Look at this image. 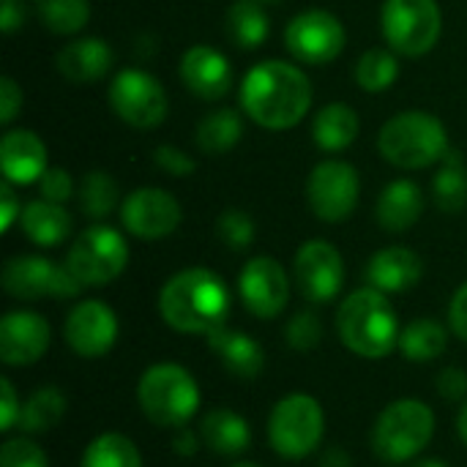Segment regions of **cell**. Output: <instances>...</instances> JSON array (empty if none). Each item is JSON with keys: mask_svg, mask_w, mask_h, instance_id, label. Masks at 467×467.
Returning a JSON list of instances; mask_svg holds the SVG:
<instances>
[{"mask_svg": "<svg viewBox=\"0 0 467 467\" xmlns=\"http://www.w3.org/2000/svg\"><path fill=\"white\" fill-rule=\"evenodd\" d=\"M170 446H172V454H175V457L189 460V457H194V454L200 451L202 438H200V432H194L192 427H181V430H172Z\"/></svg>", "mask_w": 467, "mask_h": 467, "instance_id": "47", "label": "cell"}, {"mask_svg": "<svg viewBox=\"0 0 467 467\" xmlns=\"http://www.w3.org/2000/svg\"><path fill=\"white\" fill-rule=\"evenodd\" d=\"M3 290L16 301H38V298H77L85 287L68 271V265H57L38 254H16L3 265L0 274Z\"/></svg>", "mask_w": 467, "mask_h": 467, "instance_id": "10", "label": "cell"}, {"mask_svg": "<svg viewBox=\"0 0 467 467\" xmlns=\"http://www.w3.org/2000/svg\"><path fill=\"white\" fill-rule=\"evenodd\" d=\"M0 170L3 181L14 186L38 183L47 172V145L30 129H11L0 140Z\"/></svg>", "mask_w": 467, "mask_h": 467, "instance_id": "20", "label": "cell"}, {"mask_svg": "<svg viewBox=\"0 0 467 467\" xmlns=\"http://www.w3.org/2000/svg\"><path fill=\"white\" fill-rule=\"evenodd\" d=\"M449 348V328L435 317H419L400 334V353L413 364H430Z\"/></svg>", "mask_w": 467, "mask_h": 467, "instance_id": "28", "label": "cell"}, {"mask_svg": "<svg viewBox=\"0 0 467 467\" xmlns=\"http://www.w3.org/2000/svg\"><path fill=\"white\" fill-rule=\"evenodd\" d=\"M118 197H120V189L115 178L104 170L85 172L77 186L79 211L90 219H104L107 213H112V208L118 205Z\"/></svg>", "mask_w": 467, "mask_h": 467, "instance_id": "34", "label": "cell"}, {"mask_svg": "<svg viewBox=\"0 0 467 467\" xmlns=\"http://www.w3.org/2000/svg\"><path fill=\"white\" fill-rule=\"evenodd\" d=\"M120 334L118 315L109 304L99 298H85L71 306L63 323V339L79 358L107 356Z\"/></svg>", "mask_w": 467, "mask_h": 467, "instance_id": "17", "label": "cell"}, {"mask_svg": "<svg viewBox=\"0 0 467 467\" xmlns=\"http://www.w3.org/2000/svg\"><path fill=\"white\" fill-rule=\"evenodd\" d=\"M435 435V413L427 402L405 397L386 405L372 427V449L389 465L413 462Z\"/></svg>", "mask_w": 467, "mask_h": 467, "instance_id": "6", "label": "cell"}, {"mask_svg": "<svg viewBox=\"0 0 467 467\" xmlns=\"http://www.w3.org/2000/svg\"><path fill=\"white\" fill-rule=\"evenodd\" d=\"M107 101L123 123L140 131L156 129L167 118L170 107L164 85L142 68L118 71L109 82Z\"/></svg>", "mask_w": 467, "mask_h": 467, "instance_id": "11", "label": "cell"}, {"mask_svg": "<svg viewBox=\"0 0 467 467\" xmlns=\"http://www.w3.org/2000/svg\"><path fill=\"white\" fill-rule=\"evenodd\" d=\"M457 435L467 446V400L460 405V413H457Z\"/></svg>", "mask_w": 467, "mask_h": 467, "instance_id": "50", "label": "cell"}, {"mask_svg": "<svg viewBox=\"0 0 467 467\" xmlns=\"http://www.w3.org/2000/svg\"><path fill=\"white\" fill-rule=\"evenodd\" d=\"M25 25V5L22 0H3L0 5V27L5 36L16 33Z\"/></svg>", "mask_w": 467, "mask_h": 467, "instance_id": "48", "label": "cell"}, {"mask_svg": "<svg viewBox=\"0 0 467 467\" xmlns=\"http://www.w3.org/2000/svg\"><path fill=\"white\" fill-rule=\"evenodd\" d=\"M66 265L82 287H104L126 271L129 244L115 227L93 224L68 246Z\"/></svg>", "mask_w": 467, "mask_h": 467, "instance_id": "9", "label": "cell"}, {"mask_svg": "<svg viewBox=\"0 0 467 467\" xmlns=\"http://www.w3.org/2000/svg\"><path fill=\"white\" fill-rule=\"evenodd\" d=\"M413 467H451L446 460H438V457H421V460H416Z\"/></svg>", "mask_w": 467, "mask_h": 467, "instance_id": "51", "label": "cell"}, {"mask_svg": "<svg viewBox=\"0 0 467 467\" xmlns=\"http://www.w3.org/2000/svg\"><path fill=\"white\" fill-rule=\"evenodd\" d=\"M200 400L202 394L194 375L175 361L148 367L137 383V402L142 416L161 430L189 427L200 410Z\"/></svg>", "mask_w": 467, "mask_h": 467, "instance_id": "5", "label": "cell"}, {"mask_svg": "<svg viewBox=\"0 0 467 467\" xmlns=\"http://www.w3.org/2000/svg\"><path fill=\"white\" fill-rule=\"evenodd\" d=\"M213 358L238 380H254L265 369V350L246 331L222 326L205 337Z\"/></svg>", "mask_w": 467, "mask_h": 467, "instance_id": "22", "label": "cell"}, {"mask_svg": "<svg viewBox=\"0 0 467 467\" xmlns=\"http://www.w3.org/2000/svg\"><path fill=\"white\" fill-rule=\"evenodd\" d=\"M0 467H49V460L36 441L16 435L0 446Z\"/></svg>", "mask_w": 467, "mask_h": 467, "instance_id": "39", "label": "cell"}, {"mask_svg": "<svg viewBox=\"0 0 467 467\" xmlns=\"http://www.w3.org/2000/svg\"><path fill=\"white\" fill-rule=\"evenodd\" d=\"M271 19L257 0H235L227 11V36L241 49H257L268 41Z\"/></svg>", "mask_w": 467, "mask_h": 467, "instance_id": "31", "label": "cell"}, {"mask_svg": "<svg viewBox=\"0 0 467 467\" xmlns=\"http://www.w3.org/2000/svg\"><path fill=\"white\" fill-rule=\"evenodd\" d=\"M19 109H22V88L11 77H3L0 79V123L8 126Z\"/></svg>", "mask_w": 467, "mask_h": 467, "instance_id": "44", "label": "cell"}, {"mask_svg": "<svg viewBox=\"0 0 467 467\" xmlns=\"http://www.w3.org/2000/svg\"><path fill=\"white\" fill-rule=\"evenodd\" d=\"M22 402L16 397V389L8 378H0V432H11L19 427Z\"/></svg>", "mask_w": 467, "mask_h": 467, "instance_id": "43", "label": "cell"}, {"mask_svg": "<svg viewBox=\"0 0 467 467\" xmlns=\"http://www.w3.org/2000/svg\"><path fill=\"white\" fill-rule=\"evenodd\" d=\"M36 14L41 25L57 36L79 33L90 19L88 0H36Z\"/></svg>", "mask_w": 467, "mask_h": 467, "instance_id": "36", "label": "cell"}, {"mask_svg": "<svg viewBox=\"0 0 467 467\" xmlns=\"http://www.w3.org/2000/svg\"><path fill=\"white\" fill-rule=\"evenodd\" d=\"M238 296L249 315L274 320L290 301V276L279 260L268 254L252 257L238 274Z\"/></svg>", "mask_w": 467, "mask_h": 467, "instance_id": "16", "label": "cell"}, {"mask_svg": "<svg viewBox=\"0 0 467 467\" xmlns=\"http://www.w3.org/2000/svg\"><path fill=\"white\" fill-rule=\"evenodd\" d=\"M257 3H265V0H257Z\"/></svg>", "mask_w": 467, "mask_h": 467, "instance_id": "53", "label": "cell"}, {"mask_svg": "<svg viewBox=\"0 0 467 467\" xmlns=\"http://www.w3.org/2000/svg\"><path fill=\"white\" fill-rule=\"evenodd\" d=\"M52 342L49 323L30 309L5 312L0 320V358L5 367H33Z\"/></svg>", "mask_w": 467, "mask_h": 467, "instance_id": "18", "label": "cell"}, {"mask_svg": "<svg viewBox=\"0 0 467 467\" xmlns=\"http://www.w3.org/2000/svg\"><path fill=\"white\" fill-rule=\"evenodd\" d=\"M183 208L181 202L159 186L134 189L120 205V222L126 233L140 241H161L181 227Z\"/></svg>", "mask_w": 467, "mask_h": 467, "instance_id": "15", "label": "cell"}, {"mask_svg": "<svg viewBox=\"0 0 467 467\" xmlns=\"http://www.w3.org/2000/svg\"><path fill=\"white\" fill-rule=\"evenodd\" d=\"M378 150L400 170H424L441 164L451 145L441 118L424 109H405L383 123L378 134Z\"/></svg>", "mask_w": 467, "mask_h": 467, "instance_id": "4", "label": "cell"}, {"mask_svg": "<svg viewBox=\"0 0 467 467\" xmlns=\"http://www.w3.org/2000/svg\"><path fill=\"white\" fill-rule=\"evenodd\" d=\"M153 161L159 170H164L172 178H186L197 170V161L183 148H175V145H159L153 150Z\"/></svg>", "mask_w": 467, "mask_h": 467, "instance_id": "41", "label": "cell"}, {"mask_svg": "<svg viewBox=\"0 0 467 467\" xmlns=\"http://www.w3.org/2000/svg\"><path fill=\"white\" fill-rule=\"evenodd\" d=\"M230 467H263V465H257V462H249V460H241V462H235V465H230Z\"/></svg>", "mask_w": 467, "mask_h": 467, "instance_id": "52", "label": "cell"}, {"mask_svg": "<svg viewBox=\"0 0 467 467\" xmlns=\"http://www.w3.org/2000/svg\"><path fill=\"white\" fill-rule=\"evenodd\" d=\"M244 137V120L238 109L222 107L208 112L200 123H197V134L194 142L202 153L208 156H222L227 150H233Z\"/></svg>", "mask_w": 467, "mask_h": 467, "instance_id": "29", "label": "cell"}, {"mask_svg": "<svg viewBox=\"0 0 467 467\" xmlns=\"http://www.w3.org/2000/svg\"><path fill=\"white\" fill-rule=\"evenodd\" d=\"M358 131H361V120L356 115V109L345 101L326 104L312 120V137H315L317 148L326 153H339V150L350 148L356 142Z\"/></svg>", "mask_w": 467, "mask_h": 467, "instance_id": "27", "label": "cell"}, {"mask_svg": "<svg viewBox=\"0 0 467 467\" xmlns=\"http://www.w3.org/2000/svg\"><path fill=\"white\" fill-rule=\"evenodd\" d=\"M386 44L405 57H421L435 49L443 30L438 0H386L380 11Z\"/></svg>", "mask_w": 467, "mask_h": 467, "instance_id": "8", "label": "cell"}, {"mask_svg": "<svg viewBox=\"0 0 467 467\" xmlns=\"http://www.w3.org/2000/svg\"><path fill=\"white\" fill-rule=\"evenodd\" d=\"M400 77V60L394 55V49H367L358 63H356V82L361 90L367 93H383L389 90Z\"/></svg>", "mask_w": 467, "mask_h": 467, "instance_id": "35", "label": "cell"}, {"mask_svg": "<svg viewBox=\"0 0 467 467\" xmlns=\"http://www.w3.org/2000/svg\"><path fill=\"white\" fill-rule=\"evenodd\" d=\"M216 235L222 238V244L233 252H244L252 246L254 241V222L246 211L230 208L216 219Z\"/></svg>", "mask_w": 467, "mask_h": 467, "instance_id": "38", "label": "cell"}, {"mask_svg": "<svg viewBox=\"0 0 467 467\" xmlns=\"http://www.w3.org/2000/svg\"><path fill=\"white\" fill-rule=\"evenodd\" d=\"M421 276H424V263L408 246H386L375 252L367 263V285L386 296L408 293L421 282Z\"/></svg>", "mask_w": 467, "mask_h": 467, "instance_id": "21", "label": "cell"}, {"mask_svg": "<svg viewBox=\"0 0 467 467\" xmlns=\"http://www.w3.org/2000/svg\"><path fill=\"white\" fill-rule=\"evenodd\" d=\"M66 408H68V400L57 386H41L25 400L22 416H19V430L25 435H44L63 421Z\"/></svg>", "mask_w": 467, "mask_h": 467, "instance_id": "30", "label": "cell"}, {"mask_svg": "<svg viewBox=\"0 0 467 467\" xmlns=\"http://www.w3.org/2000/svg\"><path fill=\"white\" fill-rule=\"evenodd\" d=\"M230 306L233 298L224 279L200 265L172 274L159 293L161 320L186 337H208L211 331L227 326Z\"/></svg>", "mask_w": 467, "mask_h": 467, "instance_id": "2", "label": "cell"}, {"mask_svg": "<svg viewBox=\"0 0 467 467\" xmlns=\"http://www.w3.org/2000/svg\"><path fill=\"white\" fill-rule=\"evenodd\" d=\"M19 224H22V233L30 238V244L44 246V249L60 246L71 233L68 211L49 200H30L22 208Z\"/></svg>", "mask_w": 467, "mask_h": 467, "instance_id": "26", "label": "cell"}, {"mask_svg": "<svg viewBox=\"0 0 467 467\" xmlns=\"http://www.w3.org/2000/svg\"><path fill=\"white\" fill-rule=\"evenodd\" d=\"M293 276L298 293L309 304H331L345 287V260L334 244L315 238L298 246Z\"/></svg>", "mask_w": 467, "mask_h": 467, "instance_id": "14", "label": "cell"}, {"mask_svg": "<svg viewBox=\"0 0 467 467\" xmlns=\"http://www.w3.org/2000/svg\"><path fill=\"white\" fill-rule=\"evenodd\" d=\"M312 107V82L285 60H263L252 66L241 82V109L268 131L298 126Z\"/></svg>", "mask_w": 467, "mask_h": 467, "instance_id": "1", "label": "cell"}, {"mask_svg": "<svg viewBox=\"0 0 467 467\" xmlns=\"http://www.w3.org/2000/svg\"><path fill=\"white\" fill-rule=\"evenodd\" d=\"M285 342L298 353H312L323 342V320L315 309L296 312L285 326Z\"/></svg>", "mask_w": 467, "mask_h": 467, "instance_id": "37", "label": "cell"}, {"mask_svg": "<svg viewBox=\"0 0 467 467\" xmlns=\"http://www.w3.org/2000/svg\"><path fill=\"white\" fill-rule=\"evenodd\" d=\"M38 192H41V200H49V202H57L63 205L66 200L74 197V181L68 175V170L63 167H47V172L38 178Z\"/></svg>", "mask_w": 467, "mask_h": 467, "instance_id": "40", "label": "cell"}, {"mask_svg": "<svg viewBox=\"0 0 467 467\" xmlns=\"http://www.w3.org/2000/svg\"><path fill=\"white\" fill-rule=\"evenodd\" d=\"M320 467H353V457L342 446H328L320 454Z\"/></svg>", "mask_w": 467, "mask_h": 467, "instance_id": "49", "label": "cell"}, {"mask_svg": "<svg viewBox=\"0 0 467 467\" xmlns=\"http://www.w3.org/2000/svg\"><path fill=\"white\" fill-rule=\"evenodd\" d=\"M432 200L443 213H460L467 205V164L460 150H449L432 178Z\"/></svg>", "mask_w": 467, "mask_h": 467, "instance_id": "32", "label": "cell"}, {"mask_svg": "<svg viewBox=\"0 0 467 467\" xmlns=\"http://www.w3.org/2000/svg\"><path fill=\"white\" fill-rule=\"evenodd\" d=\"M202 446L216 457H241L252 449V427L249 421L230 410V408H213L200 419L197 427Z\"/></svg>", "mask_w": 467, "mask_h": 467, "instance_id": "24", "label": "cell"}, {"mask_svg": "<svg viewBox=\"0 0 467 467\" xmlns=\"http://www.w3.org/2000/svg\"><path fill=\"white\" fill-rule=\"evenodd\" d=\"M345 44H348L345 25L339 22V16L323 8H309L296 14L285 30L287 52L306 66H326L337 60Z\"/></svg>", "mask_w": 467, "mask_h": 467, "instance_id": "13", "label": "cell"}, {"mask_svg": "<svg viewBox=\"0 0 467 467\" xmlns=\"http://www.w3.org/2000/svg\"><path fill=\"white\" fill-rule=\"evenodd\" d=\"M19 216H22V205L14 194V183L3 181V186H0V230L8 233Z\"/></svg>", "mask_w": 467, "mask_h": 467, "instance_id": "46", "label": "cell"}, {"mask_svg": "<svg viewBox=\"0 0 467 467\" xmlns=\"http://www.w3.org/2000/svg\"><path fill=\"white\" fill-rule=\"evenodd\" d=\"M323 435L326 413L312 394H287L274 405L268 416V443L282 460H306L320 449Z\"/></svg>", "mask_w": 467, "mask_h": 467, "instance_id": "7", "label": "cell"}, {"mask_svg": "<svg viewBox=\"0 0 467 467\" xmlns=\"http://www.w3.org/2000/svg\"><path fill=\"white\" fill-rule=\"evenodd\" d=\"M361 197V181L353 164L339 159L320 161L306 181V202L320 222L339 224L345 222Z\"/></svg>", "mask_w": 467, "mask_h": 467, "instance_id": "12", "label": "cell"}, {"mask_svg": "<svg viewBox=\"0 0 467 467\" xmlns=\"http://www.w3.org/2000/svg\"><path fill=\"white\" fill-rule=\"evenodd\" d=\"M112 60H115L112 47H109L104 38H99V36L74 38V41L66 44V47L57 52V57H55L57 71H60L66 79L77 82V85H82V82H96V79L107 77L109 68H112Z\"/></svg>", "mask_w": 467, "mask_h": 467, "instance_id": "23", "label": "cell"}, {"mask_svg": "<svg viewBox=\"0 0 467 467\" xmlns=\"http://www.w3.org/2000/svg\"><path fill=\"white\" fill-rule=\"evenodd\" d=\"M79 467H142V457L131 438L120 432H101L85 446Z\"/></svg>", "mask_w": 467, "mask_h": 467, "instance_id": "33", "label": "cell"}, {"mask_svg": "<svg viewBox=\"0 0 467 467\" xmlns=\"http://www.w3.org/2000/svg\"><path fill=\"white\" fill-rule=\"evenodd\" d=\"M424 213V192L419 183L391 181L378 197V224L386 233H408Z\"/></svg>", "mask_w": 467, "mask_h": 467, "instance_id": "25", "label": "cell"}, {"mask_svg": "<svg viewBox=\"0 0 467 467\" xmlns=\"http://www.w3.org/2000/svg\"><path fill=\"white\" fill-rule=\"evenodd\" d=\"M449 328L454 337H460L467 345V282L462 287H457V293L451 296L449 304Z\"/></svg>", "mask_w": 467, "mask_h": 467, "instance_id": "45", "label": "cell"}, {"mask_svg": "<svg viewBox=\"0 0 467 467\" xmlns=\"http://www.w3.org/2000/svg\"><path fill=\"white\" fill-rule=\"evenodd\" d=\"M337 334L339 342L369 361H380L400 350V317L389 296L375 287L353 290L337 309Z\"/></svg>", "mask_w": 467, "mask_h": 467, "instance_id": "3", "label": "cell"}, {"mask_svg": "<svg viewBox=\"0 0 467 467\" xmlns=\"http://www.w3.org/2000/svg\"><path fill=\"white\" fill-rule=\"evenodd\" d=\"M181 79L192 96L216 101L233 88V66L216 47L194 44L181 57Z\"/></svg>", "mask_w": 467, "mask_h": 467, "instance_id": "19", "label": "cell"}, {"mask_svg": "<svg viewBox=\"0 0 467 467\" xmlns=\"http://www.w3.org/2000/svg\"><path fill=\"white\" fill-rule=\"evenodd\" d=\"M435 391L446 402H465L467 400V372L462 367H446L435 378Z\"/></svg>", "mask_w": 467, "mask_h": 467, "instance_id": "42", "label": "cell"}]
</instances>
